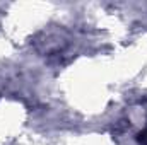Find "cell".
I'll return each instance as SVG.
<instances>
[{"instance_id":"cell-1","label":"cell","mask_w":147,"mask_h":145,"mask_svg":"<svg viewBox=\"0 0 147 145\" xmlns=\"http://www.w3.org/2000/svg\"><path fill=\"white\" fill-rule=\"evenodd\" d=\"M137 142L142 144V145H147V128L146 130H142V132L137 135Z\"/></svg>"}]
</instances>
